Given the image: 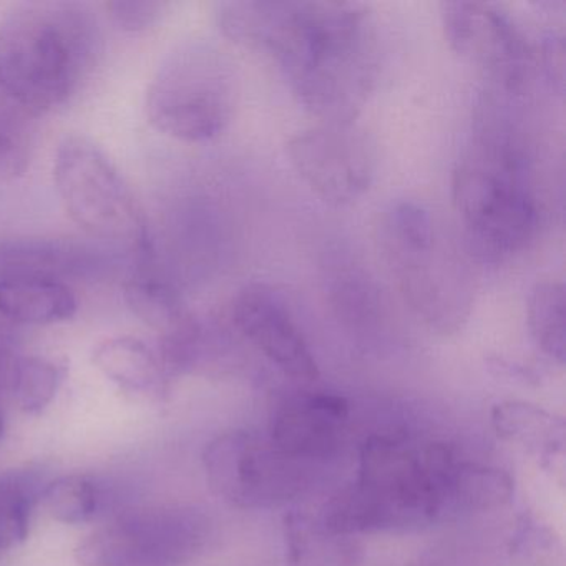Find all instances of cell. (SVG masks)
I'll return each mask as SVG.
<instances>
[{
    "instance_id": "cell-1",
    "label": "cell",
    "mask_w": 566,
    "mask_h": 566,
    "mask_svg": "<svg viewBox=\"0 0 566 566\" xmlns=\"http://www.w3.org/2000/svg\"><path fill=\"white\" fill-rule=\"evenodd\" d=\"M230 41L268 52L294 97L323 122H354L379 71L376 31L356 2H221Z\"/></svg>"
},
{
    "instance_id": "cell-2",
    "label": "cell",
    "mask_w": 566,
    "mask_h": 566,
    "mask_svg": "<svg viewBox=\"0 0 566 566\" xmlns=\"http://www.w3.org/2000/svg\"><path fill=\"white\" fill-rule=\"evenodd\" d=\"M455 450L406 436L363 443L356 482L334 493L319 520L340 535L417 530L447 520Z\"/></svg>"
},
{
    "instance_id": "cell-3",
    "label": "cell",
    "mask_w": 566,
    "mask_h": 566,
    "mask_svg": "<svg viewBox=\"0 0 566 566\" xmlns=\"http://www.w3.org/2000/svg\"><path fill=\"white\" fill-rule=\"evenodd\" d=\"M101 54V25L87 6L22 2L0 21V88L41 117L78 94Z\"/></svg>"
},
{
    "instance_id": "cell-4",
    "label": "cell",
    "mask_w": 566,
    "mask_h": 566,
    "mask_svg": "<svg viewBox=\"0 0 566 566\" xmlns=\"http://www.w3.org/2000/svg\"><path fill=\"white\" fill-rule=\"evenodd\" d=\"M452 198L472 250L499 261L522 251L538 228L525 155L490 128L457 161Z\"/></svg>"
},
{
    "instance_id": "cell-5",
    "label": "cell",
    "mask_w": 566,
    "mask_h": 566,
    "mask_svg": "<svg viewBox=\"0 0 566 566\" xmlns=\"http://www.w3.org/2000/svg\"><path fill=\"white\" fill-rule=\"evenodd\" d=\"M380 248L410 310L437 333L462 329L473 306L472 280L432 213L416 201L390 205Z\"/></svg>"
},
{
    "instance_id": "cell-6",
    "label": "cell",
    "mask_w": 566,
    "mask_h": 566,
    "mask_svg": "<svg viewBox=\"0 0 566 566\" xmlns=\"http://www.w3.org/2000/svg\"><path fill=\"white\" fill-rule=\"evenodd\" d=\"M238 97L233 62L201 39L174 49L148 85V122L161 134L187 144H203L223 134Z\"/></svg>"
},
{
    "instance_id": "cell-7",
    "label": "cell",
    "mask_w": 566,
    "mask_h": 566,
    "mask_svg": "<svg viewBox=\"0 0 566 566\" xmlns=\"http://www.w3.org/2000/svg\"><path fill=\"white\" fill-rule=\"evenodd\" d=\"M54 184L65 211L92 238L151 251L150 228L134 191L94 142L67 137L54 160Z\"/></svg>"
},
{
    "instance_id": "cell-8",
    "label": "cell",
    "mask_w": 566,
    "mask_h": 566,
    "mask_svg": "<svg viewBox=\"0 0 566 566\" xmlns=\"http://www.w3.org/2000/svg\"><path fill=\"white\" fill-rule=\"evenodd\" d=\"M210 522L190 506H157L118 516L82 539L81 566H178L203 549Z\"/></svg>"
},
{
    "instance_id": "cell-9",
    "label": "cell",
    "mask_w": 566,
    "mask_h": 566,
    "mask_svg": "<svg viewBox=\"0 0 566 566\" xmlns=\"http://www.w3.org/2000/svg\"><path fill=\"white\" fill-rule=\"evenodd\" d=\"M203 467L214 495L241 510L284 505L307 486V462L287 455L270 437L248 430H231L211 440Z\"/></svg>"
},
{
    "instance_id": "cell-10",
    "label": "cell",
    "mask_w": 566,
    "mask_h": 566,
    "mask_svg": "<svg viewBox=\"0 0 566 566\" xmlns=\"http://www.w3.org/2000/svg\"><path fill=\"white\" fill-rule=\"evenodd\" d=\"M287 157L304 184L336 207L359 200L376 171L373 144L354 122H321L297 132L287 144Z\"/></svg>"
},
{
    "instance_id": "cell-11",
    "label": "cell",
    "mask_w": 566,
    "mask_h": 566,
    "mask_svg": "<svg viewBox=\"0 0 566 566\" xmlns=\"http://www.w3.org/2000/svg\"><path fill=\"white\" fill-rule=\"evenodd\" d=\"M447 42L463 61L475 65L506 91L526 84L535 51L512 18L496 6L473 0L443 2Z\"/></svg>"
},
{
    "instance_id": "cell-12",
    "label": "cell",
    "mask_w": 566,
    "mask_h": 566,
    "mask_svg": "<svg viewBox=\"0 0 566 566\" xmlns=\"http://www.w3.org/2000/svg\"><path fill=\"white\" fill-rule=\"evenodd\" d=\"M231 319L237 329L277 369L300 380H316V359L286 301L266 284H248L234 296Z\"/></svg>"
},
{
    "instance_id": "cell-13",
    "label": "cell",
    "mask_w": 566,
    "mask_h": 566,
    "mask_svg": "<svg viewBox=\"0 0 566 566\" xmlns=\"http://www.w3.org/2000/svg\"><path fill=\"white\" fill-rule=\"evenodd\" d=\"M107 250L71 238H0V284L28 277L82 280L102 276L114 266Z\"/></svg>"
},
{
    "instance_id": "cell-14",
    "label": "cell",
    "mask_w": 566,
    "mask_h": 566,
    "mask_svg": "<svg viewBox=\"0 0 566 566\" xmlns=\"http://www.w3.org/2000/svg\"><path fill=\"white\" fill-rule=\"evenodd\" d=\"M350 406L343 396L304 392L277 407L270 439L287 455L311 462L331 455L349 423Z\"/></svg>"
},
{
    "instance_id": "cell-15",
    "label": "cell",
    "mask_w": 566,
    "mask_h": 566,
    "mask_svg": "<svg viewBox=\"0 0 566 566\" xmlns=\"http://www.w3.org/2000/svg\"><path fill=\"white\" fill-rule=\"evenodd\" d=\"M492 427L500 440L525 450L543 469L563 475L566 432L563 419L535 403L505 400L493 407Z\"/></svg>"
},
{
    "instance_id": "cell-16",
    "label": "cell",
    "mask_w": 566,
    "mask_h": 566,
    "mask_svg": "<svg viewBox=\"0 0 566 566\" xmlns=\"http://www.w3.org/2000/svg\"><path fill=\"white\" fill-rule=\"evenodd\" d=\"M283 530L287 566H357L363 559L360 543L327 528L319 516L286 513Z\"/></svg>"
},
{
    "instance_id": "cell-17",
    "label": "cell",
    "mask_w": 566,
    "mask_h": 566,
    "mask_svg": "<svg viewBox=\"0 0 566 566\" xmlns=\"http://www.w3.org/2000/svg\"><path fill=\"white\" fill-rule=\"evenodd\" d=\"M78 301L64 281L48 277L0 284V316L25 326L64 323L77 313Z\"/></svg>"
},
{
    "instance_id": "cell-18",
    "label": "cell",
    "mask_w": 566,
    "mask_h": 566,
    "mask_svg": "<svg viewBox=\"0 0 566 566\" xmlns=\"http://www.w3.org/2000/svg\"><path fill=\"white\" fill-rule=\"evenodd\" d=\"M94 364L125 394L151 397L161 392L165 374L160 357L144 340L132 336L111 337L94 350Z\"/></svg>"
},
{
    "instance_id": "cell-19",
    "label": "cell",
    "mask_w": 566,
    "mask_h": 566,
    "mask_svg": "<svg viewBox=\"0 0 566 566\" xmlns=\"http://www.w3.org/2000/svg\"><path fill=\"white\" fill-rule=\"evenodd\" d=\"M513 492L515 483L505 470L459 459L450 476L447 518L502 509Z\"/></svg>"
},
{
    "instance_id": "cell-20",
    "label": "cell",
    "mask_w": 566,
    "mask_h": 566,
    "mask_svg": "<svg viewBox=\"0 0 566 566\" xmlns=\"http://www.w3.org/2000/svg\"><path fill=\"white\" fill-rule=\"evenodd\" d=\"M125 303L135 316L161 336L184 326L193 314L170 281L150 271H138L124 284Z\"/></svg>"
},
{
    "instance_id": "cell-21",
    "label": "cell",
    "mask_w": 566,
    "mask_h": 566,
    "mask_svg": "<svg viewBox=\"0 0 566 566\" xmlns=\"http://www.w3.org/2000/svg\"><path fill=\"white\" fill-rule=\"evenodd\" d=\"M565 287L559 281H539L526 301V323L536 347L549 359L565 364Z\"/></svg>"
},
{
    "instance_id": "cell-22",
    "label": "cell",
    "mask_w": 566,
    "mask_h": 566,
    "mask_svg": "<svg viewBox=\"0 0 566 566\" xmlns=\"http://www.w3.org/2000/svg\"><path fill=\"white\" fill-rule=\"evenodd\" d=\"M35 115L0 88V178H19L31 167L38 125Z\"/></svg>"
},
{
    "instance_id": "cell-23",
    "label": "cell",
    "mask_w": 566,
    "mask_h": 566,
    "mask_svg": "<svg viewBox=\"0 0 566 566\" xmlns=\"http://www.w3.org/2000/svg\"><path fill=\"white\" fill-rule=\"evenodd\" d=\"M39 496L42 485L34 473H0V549L14 548L28 538Z\"/></svg>"
},
{
    "instance_id": "cell-24",
    "label": "cell",
    "mask_w": 566,
    "mask_h": 566,
    "mask_svg": "<svg viewBox=\"0 0 566 566\" xmlns=\"http://www.w3.org/2000/svg\"><path fill=\"white\" fill-rule=\"evenodd\" d=\"M64 376V367L54 360L18 356L9 380V396L24 412H42L54 400Z\"/></svg>"
},
{
    "instance_id": "cell-25",
    "label": "cell",
    "mask_w": 566,
    "mask_h": 566,
    "mask_svg": "<svg viewBox=\"0 0 566 566\" xmlns=\"http://www.w3.org/2000/svg\"><path fill=\"white\" fill-rule=\"evenodd\" d=\"M42 500L52 518L67 525H81L97 515L102 492L91 476L69 475L49 483L42 490Z\"/></svg>"
},
{
    "instance_id": "cell-26",
    "label": "cell",
    "mask_w": 566,
    "mask_h": 566,
    "mask_svg": "<svg viewBox=\"0 0 566 566\" xmlns=\"http://www.w3.org/2000/svg\"><path fill=\"white\" fill-rule=\"evenodd\" d=\"M510 555L522 566H558L562 543L549 526L523 518L510 542Z\"/></svg>"
},
{
    "instance_id": "cell-27",
    "label": "cell",
    "mask_w": 566,
    "mask_h": 566,
    "mask_svg": "<svg viewBox=\"0 0 566 566\" xmlns=\"http://www.w3.org/2000/svg\"><path fill=\"white\" fill-rule=\"evenodd\" d=\"M170 4L151 0H115L108 2L107 11L112 21L120 31L140 34L157 25Z\"/></svg>"
},
{
    "instance_id": "cell-28",
    "label": "cell",
    "mask_w": 566,
    "mask_h": 566,
    "mask_svg": "<svg viewBox=\"0 0 566 566\" xmlns=\"http://www.w3.org/2000/svg\"><path fill=\"white\" fill-rule=\"evenodd\" d=\"M539 55H542L543 71L548 75L553 87L563 92V84H565V44H563L562 35H545L538 57Z\"/></svg>"
},
{
    "instance_id": "cell-29",
    "label": "cell",
    "mask_w": 566,
    "mask_h": 566,
    "mask_svg": "<svg viewBox=\"0 0 566 566\" xmlns=\"http://www.w3.org/2000/svg\"><path fill=\"white\" fill-rule=\"evenodd\" d=\"M15 357L18 354H15L11 334L0 324V437L6 429L4 399L9 396V380H11Z\"/></svg>"
}]
</instances>
